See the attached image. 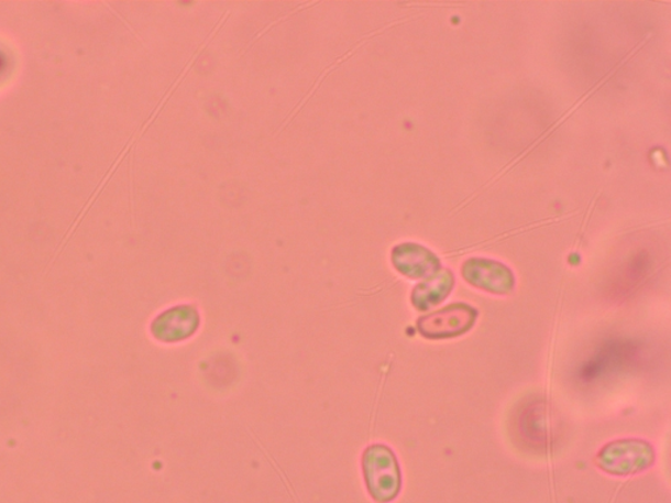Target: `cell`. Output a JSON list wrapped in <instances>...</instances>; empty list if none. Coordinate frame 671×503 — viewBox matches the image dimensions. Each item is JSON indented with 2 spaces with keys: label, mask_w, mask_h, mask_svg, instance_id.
Listing matches in <instances>:
<instances>
[{
  "label": "cell",
  "mask_w": 671,
  "mask_h": 503,
  "mask_svg": "<svg viewBox=\"0 0 671 503\" xmlns=\"http://www.w3.org/2000/svg\"><path fill=\"white\" fill-rule=\"evenodd\" d=\"M362 466L370 495L380 503L394 501L402 489V473L393 450L383 445L369 447Z\"/></svg>",
  "instance_id": "6da1fadb"
},
{
  "label": "cell",
  "mask_w": 671,
  "mask_h": 503,
  "mask_svg": "<svg viewBox=\"0 0 671 503\" xmlns=\"http://www.w3.org/2000/svg\"><path fill=\"white\" fill-rule=\"evenodd\" d=\"M653 446L644 439H619L602 449L595 463L602 471L614 477H631L647 471L654 464Z\"/></svg>",
  "instance_id": "7a4b0ae2"
},
{
  "label": "cell",
  "mask_w": 671,
  "mask_h": 503,
  "mask_svg": "<svg viewBox=\"0 0 671 503\" xmlns=\"http://www.w3.org/2000/svg\"><path fill=\"white\" fill-rule=\"evenodd\" d=\"M477 311L465 303H454L424 316L417 321V329L422 337L430 340L454 339V337L468 333L475 326Z\"/></svg>",
  "instance_id": "3957f363"
},
{
  "label": "cell",
  "mask_w": 671,
  "mask_h": 503,
  "mask_svg": "<svg viewBox=\"0 0 671 503\" xmlns=\"http://www.w3.org/2000/svg\"><path fill=\"white\" fill-rule=\"evenodd\" d=\"M462 275L470 285L496 295L515 291L516 278L510 269L498 261L471 259L462 266Z\"/></svg>",
  "instance_id": "277c9868"
},
{
  "label": "cell",
  "mask_w": 671,
  "mask_h": 503,
  "mask_svg": "<svg viewBox=\"0 0 671 503\" xmlns=\"http://www.w3.org/2000/svg\"><path fill=\"white\" fill-rule=\"evenodd\" d=\"M393 264L396 271L408 278H424L441 269V260L428 248L406 243L396 247L393 252Z\"/></svg>",
  "instance_id": "5b68a950"
},
{
  "label": "cell",
  "mask_w": 671,
  "mask_h": 503,
  "mask_svg": "<svg viewBox=\"0 0 671 503\" xmlns=\"http://www.w3.org/2000/svg\"><path fill=\"white\" fill-rule=\"evenodd\" d=\"M454 282V274L449 269H440L415 287L414 306L419 311H428L429 308L440 305L453 291Z\"/></svg>",
  "instance_id": "8992f818"
},
{
  "label": "cell",
  "mask_w": 671,
  "mask_h": 503,
  "mask_svg": "<svg viewBox=\"0 0 671 503\" xmlns=\"http://www.w3.org/2000/svg\"><path fill=\"white\" fill-rule=\"evenodd\" d=\"M198 326V315L195 308L179 307L161 316L154 324V333L164 341L187 339Z\"/></svg>",
  "instance_id": "52a82bcc"
}]
</instances>
